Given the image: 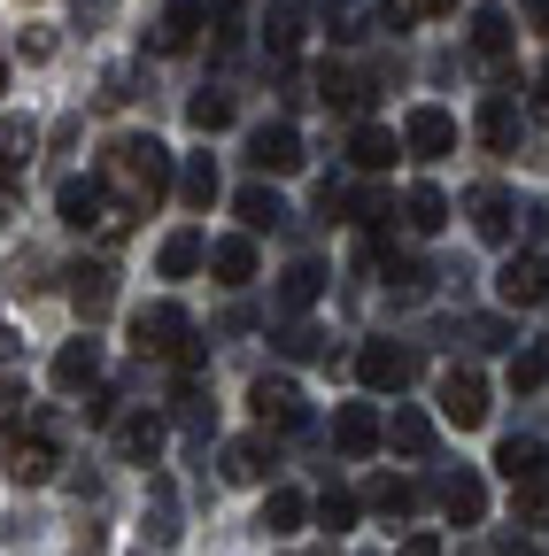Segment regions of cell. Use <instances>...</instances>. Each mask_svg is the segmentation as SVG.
Instances as JSON below:
<instances>
[{
    "label": "cell",
    "instance_id": "83f0119b",
    "mask_svg": "<svg viewBox=\"0 0 549 556\" xmlns=\"http://www.w3.org/2000/svg\"><path fill=\"white\" fill-rule=\"evenodd\" d=\"M233 208H240V225H248V232H271V225H287V201L271 193V186H248Z\"/></svg>",
    "mask_w": 549,
    "mask_h": 556
},
{
    "label": "cell",
    "instance_id": "603a6c76",
    "mask_svg": "<svg viewBox=\"0 0 549 556\" xmlns=\"http://www.w3.org/2000/svg\"><path fill=\"white\" fill-rule=\"evenodd\" d=\"M201 263H210V240H201L194 225H186V232H171V240H163V255H155V270H163V278H194Z\"/></svg>",
    "mask_w": 549,
    "mask_h": 556
},
{
    "label": "cell",
    "instance_id": "ffe728a7",
    "mask_svg": "<svg viewBox=\"0 0 549 556\" xmlns=\"http://www.w3.org/2000/svg\"><path fill=\"white\" fill-rule=\"evenodd\" d=\"M24 170H32V124H9L0 131V201L24 193Z\"/></svg>",
    "mask_w": 549,
    "mask_h": 556
},
{
    "label": "cell",
    "instance_id": "74e56055",
    "mask_svg": "<svg viewBox=\"0 0 549 556\" xmlns=\"http://www.w3.org/2000/svg\"><path fill=\"white\" fill-rule=\"evenodd\" d=\"M178 417H186V426H210V417H217V409H210V394H201V379H186V387H178Z\"/></svg>",
    "mask_w": 549,
    "mask_h": 556
},
{
    "label": "cell",
    "instance_id": "c3c4849f",
    "mask_svg": "<svg viewBox=\"0 0 549 556\" xmlns=\"http://www.w3.org/2000/svg\"><path fill=\"white\" fill-rule=\"evenodd\" d=\"M0 93H9V70H0Z\"/></svg>",
    "mask_w": 549,
    "mask_h": 556
},
{
    "label": "cell",
    "instance_id": "1f68e13d",
    "mask_svg": "<svg viewBox=\"0 0 549 556\" xmlns=\"http://www.w3.org/2000/svg\"><path fill=\"white\" fill-rule=\"evenodd\" d=\"M178 193H186V208H210V201H217V163H210V155H186Z\"/></svg>",
    "mask_w": 549,
    "mask_h": 556
},
{
    "label": "cell",
    "instance_id": "8d00e7d4",
    "mask_svg": "<svg viewBox=\"0 0 549 556\" xmlns=\"http://www.w3.org/2000/svg\"><path fill=\"white\" fill-rule=\"evenodd\" d=\"M511 387H519V394L549 387V348H526V356H511Z\"/></svg>",
    "mask_w": 549,
    "mask_h": 556
},
{
    "label": "cell",
    "instance_id": "9a60e30c",
    "mask_svg": "<svg viewBox=\"0 0 549 556\" xmlns=\"http://www.w3.org/2000/svg\"><path fill=\"white\" fill-rule=\"evenodd\" d=\"M496 471H503V479H511V486H534V479H541V471H549V448H541V441H534V433H511V441H503V448H496Z\"/></svg>",
    "mask_w": 549,
    "mask_h": 556
},
{
    "label": "cell",
    "instance_id": "e575fe53",
    "mask_svg": "<svg viewBox=\"0 0 549 556\" xmlns=\"http://www.w3.org/2000/svg\"><path fill=\"white\" fill-rule=\"evenodd\" d=\"M325 109H364L372 93H364V78H357V70H325V93H317Z\"/></svg>",
    "mask_w": 549,
    "mask_h": 556
},
{
    "label": "cell",
    "instance_id": "b9f144b4",
    "mask_svg": "<svg viewBox=\"0 0 549 556\" xmlns=\"http://www.w3.org/2000/svg\"><path fill=\"white\" fill-rule=\"evenodd\" d=\"M379 9H387V24H395V31H402V24H410V16H426V0H379Z\"/></svg>",
    "mask_w": 549,
    "mask_h": 556
},
{
    "label": "cell",
    "instance_id": "4316f807",
    "mask_svg": "<svg viewBox=\"0 0 549 556\" xmlns=\"http://www.w3.org/2000/svg\"><path fill=\"white\" fill-rule=\"evenodd\" d=\"M387 448L426 456V448H434V417H426V409H395V417H387Z\"/></svg>",
    "mask_w": 549,
    "mask_h": 556
},
{
    "label": "cell",
    "instance_id": "ee69618b",
    "mask_svg": "<svg viewBox=\"0 0 549 556\" xmlns=\"http://www.w3.org/2000/svg\"><path fill=\"white\" fill-rule=\"evenodd\" d=\"M395 556H441V541H434V533H410V541H402Z\"/></svg>",
    "mask_w": 549,
    "mask_h": 556
},
{
    "label": "cell",
    "instance_id": "60d3db41",
    "mask_svg": "<svg viewBox=\"0 0 549 556\" xmlns=\"http://www.w3.org/2000/svg\"><path fill=\"white\" fill-rule=\"evenodd\" d=\"M317 217L340 225V217H349V193H340V186H317Z\"/></svg>",
    "mask_w": 549,
    "mask_h": 556
},
{
    "label": "cell",
    "instance_id": "3957f363",
    "mask_svg": "<svg viewBox=\"0 0 549 556\" xmlns=\"http://www.w3.org/2000/svg\"><path fill=\"white\" fill-rule=\"evenodd\" d=\"M62 464V441H54V417H24V433L9 441V479L16 486H47Z\"/></svg>",
    "mask_w": 549,
    "mask_h": 556
},
{
    "label": "cell",
    "instance_id": "bcb514c9",
    "mask_svg": "<svg viewBox=\"0 0 549 556\" xmlns=\"http://www.w3.org/2000/svg\"><path fill=\"white\" fill-rule=\"evenodd\" d=\"M519 9H526V24H534V31H549V0H519Z\"/></svg>",
    "mask_w": 549,
    "mask_h": 556
},
{
    "label": "cell",
    "instance_id": "8fae6325",
    "mask_svg": "<svg viewBox=\"0 0 549 556\" xmlns=\"http://www.w3.org/2000/svg\"><path fill=\"white\" fill-rule=\"evenodd\" d=\"M441 417H449L457 433L488 426V379H479V371H449L441 379Z\"/></svg>",
    "mask_w": 549,
    "mask_h": 556
},
{
    "label": "cell",
    "instance_id": "7402d4cb",
    "mask_svg": "<svg viewBox=\"0 0 549 556\" xmlns=\"http://www.w3.org/2000/svg\"><path fill=\"white\" fill-rule=\"evenodd\" d=\"M116 448H124L132 464H155V456H163V417H155V409L124 417V426H116Z\"/></svg>",
    "mask_w": 549,
    "mask_h": 556
},
{
    "label": "cell",
    "instance_id": "f35d334b",
    "mask_svg": "<svg viewBox=\"0 0 549 556\" xmlns=\"http://www.w3.org/2000/svg\"><path fill=\"white\" fill-rule=\"evenodd\" d=\"M279 348H287V356H325V332H317V325H287Z\"/></svg>",
    "mask_w": 549,
    "mask_h": 556
},
{
    "label": "cell",
    "instance_id": "7c38bea8",
    "mask_svg": "<svg viewBox=\"0 0 549 556\" xmlns=\"http://www.w3.org/2000/svg\"><path fill=\"white\" fill-rule=\"evenodd\" d=\"M464 217H472V232H479V240H496V248L519 232V208H511V193H503V186H472V193H464Z\"/></svg>",
    "mask_w": 549,
    "mask_h": 556
},
{
    "label": "cell",
    "instance_id": "4fadbf2b",
    "mask_svg": "<svg viewBox=\"0 0 549 556\" xmlns=\"http://www.w3.org/2000/svg\"><path fill=\"white\" fill-rule=\"evenodd\" d=\"M101 379V340L86 332V340H62V356H54V387L62 394H86Z\"/></svg>",
    "mask_w": 549,
    "mask_h": 556
},
{
    "label": "cell",
    "instance_id": "484cf974",
    "mask_svg": "<svg viewBox=\"0 0 549 556\" xmlns=\"http://www.w3.org/2000/svg\"><path fill=\"white\" fill-rule=\"evenodd\" d=\"M472 54L479 62H511V16L503 9H479L472 16Z\"/></svg>",
    "mask_w": 549,
    "mask_h": 556
},
{
    "label": "cell",
    "instance_id": "d6a6232c",
    "mask_svg": "<svg viewBox=\"0 0 549 556\" xmlns=\"http://www.w3.org/2000/svg\"><path fill=\"white\" fill-rule=\"evenodd\" d=\"M186 124H194V131H225V124H233V101H225L217 86H201V93L186 101Z\"/></svg>",
    "mask_w": 549,
    "mask_h": 556
},
{
    "label": "cell",
    "instance_id": "2e32d148",
    "mask_svg": "<svg viewBox=\"0 0 549 556\" xmlns=\"http://www.w3.org/2000/svg\"><path fill=\"white\" fill-rule=\"evenodd\" d=\"M302 31H310V9H302V0H271V9H263V47H271V54H295Z\"/></svg>",
    "mask_w": 549,
    "mask_h": 556
},
{
    "label": "cell",
    "instance_id": "d4e9b609",
    "mask_svg": "<svg viewBox=\"0 0 549 556\" xmlns=\"http://www.w3.org/2000/svg\"><path fill=\"white\" fill-rule=\"evenodd\" d=\"M402 225H410V232H441V225H449V193H441V186H410V193H402Z\"/></svg>",
    "mask_w": 549,
    "mask_h": 556
},
{
    "label": "cell",
    "instance_id": "44dd1931",
    "mask_svg": "<svg viewBox=\"0 0 549 556\" xmlns=\"http://www.w3.org/2000/svg\"><path fill=\"white\" fill-rule=\"evenodd\" d=\"M210 270H217V287H248V278H255V240L248 232L210 240Z\"/></svg>",
    "mask_w": 549,
    "mask_h": 556
},
{
    "label": "cell",
    "instance_id": "6da1fadb",
    "mask_svg": "<svg viewBox=\"0 0 549 556\" xmlns=\"http://www.w3.org/2000/svg\"><path fill=\"white\" fill-rule=\"evenodd\" d=\"M101 186H116L124 208H155L178 186V155L163 148L155 131H124V139H109V155H101Z\"/></svg>",
    "mask_w": 549,
    "mask_h": 556
},
{
    "label": "cell",
    "instance_id": "9c48e42d",
    "mask_svg": "<svg viewBox=\"0 0 549 556\" xmlns=\"http://www.w3.org/2000/svg\"><path fill=\"white\" fill-rule=\"evenodd\" d=\"M379 441H387V417H379L372 402H340V409H333V448H340V456H372Z\"/></svg>",
    "mask_w": 549,
    "mask_h": 556
},
{
    "label": "cell",
    "instance_id": "7bdbcfd3",
    "mask_svg": "<svg viewBox=\"0 0 549 556\" xmlns=\"http://www.w3.org/2000/svg\"><path fill=\"white\" fill-rule=\"evenodd\" d=\"M16 409H24V387H9V379H0V426H16Z\"/></svg>",
    "mask_w": 549,
    "mask_h": 556
},
{
    "label": "cell",
    "instance_id": "ba28073f",
    "mask_svg": "<svg viewBox=\"0 0 549 556\" xmlns=\"http://www.w3.org/2000/svg\"><path fill=\"white\" fill-rule=\"evenodd\" d=\"M496 302H503V309H541V302H549V263H541V255H511V263L496 270Z\"/></svg>",
    "mask_w": 549,
    "mask_h": 556
},
{
    "label": "cell",
    "instance_id": "ab89813d",
    "mask_svg": "<svg viewBox=\"0 0 549 556\" xmlns=\"http://www.w3.org/2000/svg\"><path fill=\"white\" fill-rule=\"evenodd\" d=\"M519 518H526V526H549V479L519 486Z\"/></svg>",
    "mask_w": 549,
    "mask_h": 556
},
{
    "label": "cell",
    "instance_id": "277c9868",
    "mask_svg": "<svg viewBox=\"0 0 549 556\" xmlns=\"http://www.w3.org/2000/svg\"><path fill=\"white\" fill-rule=\"evenodd\" d=\"M248 409H255V426H263V433H302V426H310L302 387H295V379H271V371L248 387Z\"/></svg>",
    "mask_w": 549,
    "mask_h": 556
},
{
    "label": "cell",
    "instance_id": "f546056e",
    "mask_svg": "<svg viewBox=\"0 0 549 556\" xmlns=\"http://www.w3.org/2000/svg\"><path fill=\"white\" fill-rule=\"evenodd\" d=\"M225 479H233V486L271 479V448H263V441H233V448H225Z\"/></svg>",
    "mask_w": 549,
    "mask_h": 556
},
{
    "label": "cell",
    "instance_id": "f1b7e54d",
    "mask_svg": "<svg viewBox=\"0 0 549 556\" xmlns=\"http://www.w3.org/2000/svg\"><path fill=\"white\" fill-rule=\"evenodd\" d=\"M302 518H310V503L295 495V486H271V495H263V518H255V526H263V533H295Z\"/></svg>",
    "mask_w": 549,
    "mask_h": 556
},
{
    "label": "cell",
    "instance_id": "d6986e66",
    "mask_svg": "<svg viewBox=\"0 0 549 556\" xmlns=\"http://www.w3.org/2000/svg\"><path fill=\"white\" fill-rule=\"evenodd\" d=\"M201 16H210V0H171L163 24H155V47H163V54H186L194 31H201Z\"/></svg>",
    "mask_w": 549,
    "mask_h": 556
},
{
    "label": "cell",
    "instance_id": "cb8c5ba5",
    "mask_svg": "<svg viewBox=\"0 0 549 556\" xmlns=\"http://www.w3.org/2000/svg\"><path fill=\"white\" fill-rule=\"evenodd\" d=\"M349 155H357V170H387V163L402 155V139H395L387 124H357V131H349Z\"/></svg>",
    "mask_w": 549,
    "mask_h": 556
},
{
    "label": "cell",
    "instance_id": "ac0fdd59",
    "mask_svg": "<svg viewBox=\"0 0 549 556\" xmlns=\"http://www.w3.org/2000/svg\"><path fill=\"white\" fill-rule=\"evenodd\" d=\"M479 139H488V155H511V148H519V101H511V93H488V101H479Z\"/></svg>",
    "mask_w": 549,
    "mask_h": 556
},
{
    "label": "cell",
    "instance_id": "8992f818",
    "mask_svg": "<svg viewBox=\"0 0 549 556\" xmlns=\"http://www.w3.org/2000/svg\"><path fill=\"white\" fill-rule=\"evenodd\" d=\"M402 155H419V163H441V155H457V116L449 109H410L402 116Z\"/></svg>",
    "mask_w": 549,
    "mask_h": 556
},
{
    "label": "cell",
    "instance_id": "4dcf8cb0",
    "mask_svg": "<svg viewBox=\"0 0 549 556\" xmlns=\"http://www.w3.org/2000/svg\"><path fill=\"white\" fill-rule=\"evenodd\" d=\"M372 510L379 518H410V510H419V479H395V471L372 479Z\"/></svg>",
    "mask_w": 549,
    "mask_h": 556
},
{
    "label": "cell",
    "instance_id": "836d02e7",
    "mask_svg": "<svg viewBox=\"0 0 549 556\" xmlns=\"http://www.w3.org/2000/svg\"><path fill=\"white\" fill-rule=\"evenodd\" d=\"M317 294H325V270H317V263H295V270L279 278V302H287V309H310Z\"/></svg>",
    "mask_w": 549,
    "mask_h": 556
},
{
    "label": "cell",
    "instance_id": "5bb4252c",
    "mask_svg": "<svg viewBox=\"0 0 549 556\" xmlns=\"http://www.w3.org/2000/svg\"><path fill=\"white\" fill-rule=\"evenodd\" d=\"M71 302H78L86 325L109 317V302H116V270H109V263H78V270H71Z\"/></svg>",
    "mask_w": 549,
    "mask_h": 556
},
{
    "label": "cell",
    "instance_id": "7a4b0ae2",
    "mask_svg": "<svg viewBox=\"0 0 549 556\" xmlns=\"http://www.w3.org/2000/svg\"><path fill=\"white\" fill-rule=\"evenodd\" d=\"M132 348L155 356V364H178L186 379H201V340H194V317L178 302H155V309L132 317Z\"/></svg>",
    "mask_w": 549,
    "mask_h": 556
},
{
    "label": "cell",
    "instance_id": "e0dca14e",
    "mask_svg": "<svg viewBox=\"0 0 549 556\" xmlns=\"http://www.w3.org/2000/svg\"><path fill=\"white\" fill-rule=\"evenodd\" d=\"M441 510H449L457 526H479V518H488V486H479V471H449V479H441Z\"/></svg>",
    "mask_w": 549,
    "mask_h": 556
},
{
    "label": "cell",
    "instance_id": "52a82bcc",
    "mask_svg": "<svg viewBox=\"0 0 549 556\" xmlns=\"http://www.w3.org/2000/svg\"><path fill=\"white\" fill-rule=\"evenodd\" d=\"M248 163H255L263 178H295V170H302V131H295V124H255V131H248Z\"/></svg>",
    "mask_w": 549,
    "mask_h": 556
},
{
    "label": "cell",
    "instance_id": "30bf717a",
    "mask_svg": "<svg viewBox=\"0 0 549 556\" xmlns=\"http://www.w3.org/2000/svg\"><path fill=\"white\" fill-rule=\"evenodd\" d=\"M54 208H62V225H71V232H101V225L116 217V208H109V193H101V178H62Z\"/></svg>",
    "mask_w": 549,
    "mask_h": 556
},
{
    "label": "cell",
    "instance_id": "5b68a950",
    "mask_svg": "<svg viewBox=\"0 0 549 556\" xmlns=\"http://www.w3.org/2000/svg\"><path fill=\"white\" fill-rule=\"evenodd\" d=\"M357 379H364L372 394H402L410 379H419V356H410L402 340H364V348H357Z\"/></svg>",
    "mask_w": 549,
    "mask_h": 556
},
{
    "label": "cell",
    "instance_id": "681fc988",
    "mask_svg": "<svg viewBox=\"0 0 549 556\" xmlns=\"http://www.w3.org/2000/svg\"><path fill=\"white\" fill-rule=\"evenodd\" d=\"M426 9H449V0H426Z\"/></svg>",
    "mask_w": 549,
    "mask_h": 556
},
{
    "label": "cell",
    "instance_id": "f6af8a7d",
    "mask_svg": "<svg viewBox=\"0 0 549 556\" xmlns=\"http://www.w3.org/2000/svg\"><path fill=\"white\" fill-rule=\"evenodd\" d=\"M534 116H549V62L534 70Z\"/></svg>",
    "mask_w": 549,
    "mask_h": 556
},
{
    "label": "cell",
    "instance_id": "d590c367",
    "mask_svg": "<svg viewBox=\"0 0 549 556\" xmlns=\"http://www.w3.org/2000/svg\"><path fill=\"white\" fill-rule=\"evenodd\" d=\"M317 526L325 533H349L357 526V495H349V486H325V495H317Z\"/></svg>",
    "mask_w": 549,
    "mask_h": 556
},
{
    "label": "cell",
    "instance_id": "7dc6e473",
    "mask_svg": "<svg viewBox=\"0 0 549 556\" xmlns=\"http://www.w3.org/2000/svg\"><path fill=\"white\" fill-rule=\"evenodd\" d=\"M16 348H24V340H16V332H9V325H0V356H16Z\"/></svg>",
    "mask_w": 549,
    "mask_h": 556
}]
</instances>
